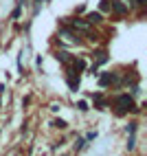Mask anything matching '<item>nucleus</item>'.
<instances>
[{"label": "nucleus", "instance_id": "obj_1", "mask_svg": "<svg viewBox=\"0 0 147 156\" xmlns=\"http://www.w3.org/2000/svg\"><path fill=\"white\" fill-rule=\"evenodd\" d=\"M117 106H119L121 112H125V110H130V108H132V99H130L128 95H123V97L117 99Z\"/></svg>", "mask_w": 147, "mask_h": 156}, {"label": "nucleus", "instance_id": "obj_2", "mask_svg": "<svg viewBox=\"0 0 147 156\" xmlns=\"http://www.w3.org/2000/svg\"><path fill=\"white\" fill-rule=\"evenodd\" d=\"M112 81H117V75H114V73H110V75H103V77H101V84H103V86L112 84Z\"/></svg>", "mask_w": 147, "mask_h": 156}, {"label": "nucleus", "instance_id": "obj_3", "mask_svg": "<svg viewBox=\"0 0 147 156\" xmlns=\"http://www.w3.org/2000/svg\"><path fill=\"white\" fill-rule=\"evenodd\" d=\"M72 27H75V29H81V31H88V24L81 22V20H75V22H72Z\"/></svg>", "mask_w": 147, "mask_h": 156}, {"label": "nucleus", "instance_id": "obj_4", "mask_svg": "<svg viewBox=\"0 0 147 156\" xmlns=\"http://www.w3.org/2000/svg\"><path fill=\"white\" fill-rule=\"evenodd\" d=\"M112 5H114V9H117L119 13H125V7H123V5L119 2V0H112Z\"/></svg>", "mask_w": 147, "mask_h": 156}, {"label": "nucleus", "instance_id": "obj_5", "mask_svg": "<svg viewBox=\"0 0 147 156\" xmlns=\"http://www.w3.org/2000/svg\"><path fill=\"white\" fill-rule=\"evenodd\" d=\"M88 20H90V22H99V20H101V13H88Z\"/></svg>", "mask_w": 147, "mask_h": 156}]
</instances>
